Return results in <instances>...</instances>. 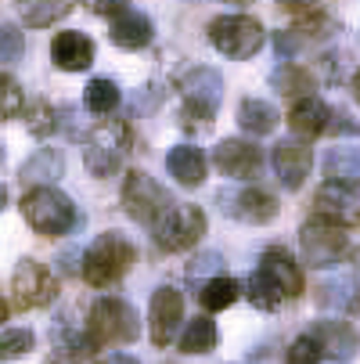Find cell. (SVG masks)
Here are the masks:
<instances>
[{
    "mask_svg": "<svg viewBox=\"0 0 360 364\" xmlns=\"http://www.w3.org/2000/svg\"><path fill=\"white\" fill-rule=\"evenodd\" d=\"M245 296L256 310H278L288 299L302 296V271L292 259L288 249L274 245L260 256V267H256L245 282Z\"/></svg>",
    "mask_w": 360,
    "mask_h": 364,
    "instance_id": "1",
    "label": "cell"
},
{
    "mask_svg": "<svg viewBox=\"0 0 360 364\" xmlns=\"http://www.w3.org/2000/svg\"><path fill=\"white\" fill-rule=\"evenodd\" d=\"M133 259H137V249L123 235L105 231V235H97L83 252V282L90 289H112L116 282L126 278Z\"/></svg>",
    "mask_w": 360,
    "mask_h": 364,
    "instance_id": "2",
    "label": "cell"
},
{
    "mask_svg": "<svg viewBox=\"0 0 360 364\" xmlns=\"http://www.w3.org/2000/svg\"><path fill=\"white\" fill-rule=\"evenodd\" d=\"M180 101H184V127L187 130H202L209 127L220 112V101H224V76L209 65H195L180 76Z\"/></svg>",
    "mask_w": 360,
    "mask_h": 364,
    "instance_id": "3",
    "label": "cell"
},
{
    "mask_svg": "<svg viewBox=\"0 0 360 364\" xmlns=\"http://www.w3.org/2000/svg\"><path fill=\"white\" fill-rule=\"evenodd\" d=\"M22 217L26 224L43 235V238H62L76 228V205L65 191H58L55 184H43V188H29L22 195Z\"/></svg>",
    "mask_w": 360,
    "mask_h": 364,
    "instance_id": "4",
    "label": "cell"
},
{
    "mask_svg": "<svg viewBox=\"0 0 360 364\" xmlns=\"http://www.w3.org/2000/svg\"><path fill=\"white\" fill-rule=\"evenodd\" d=\"M87 336L94 339V346H116V343H133L141 336V321H137V310L119 299V296H101L90 306V318H87Z\"/></svg>",
    "mask_w": 360,
    "mask_h": 364,
    "instance_id": "5",
    "label": "cell"
},
{
    "mask_svg": "<svg viewBox=\"0 0 360 364\" xmlns=\"http://www.w3.org/2000/svg\"><path fill=\"white\" fill-rule=\"evenodd\" d=\"M205 210L195 202H177L151 224V235H156V245L163 252H184L191 245H198V238L205 235Z\"/></svg>",
    "mask_w": 360,
    "mask_h": 364,
    "instance_id": "6",
    "label": "cell"
},
{
    "mask_svg": "<svg viewBox=\"0 0 360 364\" xmlns=\"http://www.w3.org/2000/svg\"><path fill=\"white\" fill-rule=\"evenodd\" d=\"M267 33L263 26L249 18V15H220L209 22V43L220 50V55L234 58V62H249L260 55Z\"/></svg>",
    "mask_w": 360,
    "mask_h": 364,
    "instance_id": "7",
    "label": "cell"
},
{
    "mask_svg": "<svg viewBox=\"0 0 360 364\" xmlns=\"http://www.w3.org/2000/svg\"><path fill=\"white\" fill-rule=\"evenodd\" d=\"M299 252L310 267L317 271H328V267H339L342 259L349 256V235L346 228L339 224H328V220H306L302 231H299Z\"/></svg>",
    "mask_w": 360,
    "mask_h": 364,
    "instance_id": "8",
    "label": "cell"
},
{
    "mask_svg": "<svg viewBox=\"0 0 360 364\" xmlns=\"http://www.w3.org/2000/svg\"><path fill=\"white\" fill-rule=\"evenodd\" d=\"M126 144H130V134L119 119H109V123H97L90 134H87V148H83V163L94 177H112L126 155Z\"/></svg>",
    "mask_w": 360,
    "mask_h": 364,
    "instance_id": "9",
    "label": "cell"
},
{
    "mask_svg": "<svg viewBox=\"0 0 360 364\" xmlns=\"http://www.w3.org/2000/svg\"><path fill=\"white\" fill-rule=\"evenodd\" d=\"M170 191L156 181V177H148L141 170H130L126 181H123V210L137 220V224H156L166 210H170Z\"/></svg>",
    "mask_w": 360,
    "mask_h": 364,
    "instance_id": "10",
    "label": "cell"
},
{
    "mask_svg": "<svg viewBox=\"0 0 360 364\" xmlns=\"http://www.w3.org/2000/svg\"><path fill=\"white\" fill-rule=\"evenodd\" d=\"M11 296H15L18 310H40L47 303H55L58 278L43 264H36V259H18V267L11 274Z\"/></svg>",
    "mask_w": 360,
    "mask_h": 364,
    "instance_id": "11",
    "label": "cell"
},
{
    "mask_svg": "<svg viewBox=\"0 0 360 364\" xmlns=\"http://www.w3.org/2000/svg\"><path fill=\"white\" fill-rule=\"evenodd\" d=\"M314 205H317V217L328 224H339L346 231L360 228V184L324 181L314 195Z\"/></svg>",
    "mask_w": 360,
    "mask_h": 364,
    "instance_id": "12",
    "label": "cell"
},
{
    "mask_svg": "<svg viewBox=\"0 0 360 364\" xmlns=\"http://www.w3.org/2000/svg\"><path fill=\"white\" fill-rule=\"evenodd\" d=\"M213 163L224 177L231 181H252L263 170V148L256 141H241V137H224L213 151Z\"/></svg>",
    "mask_w": 360,
    "mask_h": 364,
    "instance_id": "13",
    "label": "cell"
},
{
    "mask_svg": "<svg viewBox=\"0 0 360 364\" xmlns=\"http://www.w3.org/2000/svg\"><path fill=\"white\" fill-rule=\"evenodd\" d=\"M184 321V296L173 289V285H163L151 296V306H148V332H151V343L156 346H170L177 339V328Z\"/></svg>",
    "mask_w": 360,
    "mask_h": 364,
    "instance_id": "14",
    "label": "cell"
},
{
    "mask_svg": "<svg viewBox=\"0 0 360 364\" xmlns=\"http://www.w3.org/2000/svg\"><path fill=\"white\" fill-rule=\"evenodd\" d=\"M220 202H224V213H227V217L245 220V224H271V220H278V213H281L274 191L252 188V184L241 188V191H234V195H220Z\"/></svg>",
    "mask_w": 360,
    "mask_h": 364,
    "instance_id": "15",
    "label": "cell"
},
{
    "mask_svg": "<svg viewBox=\"0 0 360 364\" xmlns=\"http://www.w3.org/2000/svg\"><path fill=\"white\" fill-rule=\"evenodd\" d=\"M310 170H314V148L302 137L299 141L285 137L274 144V173L288 191H299L306 184V177H310Z\"/></svg>",
    "mask_w": 360,
    "mask_h": 364,
    "instance_id": "16",
    "label": "cell"
},
{
    "mask_svg": "<svg viewBox=\"0 0 360 364\" xmlns=\"http://www.w3.org/2000/svg\"><path fill=\"white\" fill-rule=\"evenodd\" d=\"M310 336L321 346V357L339 360V364L342 360H353L356 350H360V336H356V328L349 321H317L310 328Z\"/></svg>",
    "mask_w": 360,
    "mask_h": 364,
    "instance_id": "17",
    "label": "cell"
},
{
    "mask_svg": "<svg viewBox=\"0 0 360 364\" xmlns=\"http://www.w3.org/2000/svg\"><path fill=\"white\" fill-rule=\"evenodd\" d=\"M50 58L62 73H83L94 65V40L80 29H65L50 40Z\"/></svg>",
    "mask_w": 360,
    "mask_h": 364,
    "instance_id": "18",
    "label": "cell"
},
{
    "mask_svg": "<svg viewBox=\"0 0 360 364\" xmlns=\"http://www.w3.org/2000/svg\"><path fill=\"white\" fill-rule=\"evenodd\" d=\"M288 127H292V134H299L302 141L321 137V134L332 130V109L324 105L321 97H314V94L295 97L292 109H288Z\"/></svg>",
    "mask_w": 360,
    "mask_h": 364,
    "instance_id": "19",
    "label": "cell"
},
{
    "mask_svg": "<svg viewBox=\"0 0 360 364\" xmlns=\"http://www.w3.org/2000/svg\"><path fill=\"white\" fill-rule=\"evenodd\" d=\"M109 36H112V43L116 47H123V50H141V47H148L151 43V36H156V26H151V18L148 15H141V11H119L116 18H112V29H109Z\"/></svg>",
    "mask_w": 360,
    "mask_h": 364,
    "instance_id": "20",
    "label": "cell"
},
{
    "mask_svg": "<svg viewBox=\"0 0 360 364\" xmlns=\"http://www.w3.org/2000/svg\"><path fill=\"white\" fill-rule=\"evenodd\" d=\"M166 170L180 188H198L205 181V155L195 144H173L166 155Z\"/></svg>",
    "mask_w": 360,
    "mask_h": 364,
    "instance_id": "21",
    "label": "cell"
},
{
    "mask_svg": "<svg viewBox=\"0 0 360 364\" xmlns=\"http://www.w3.org/2000/svg\"><path fill=\"white\" fill-rule=\"evenodd\" d=\"M62 173H65V155L58 148H40L33 159H26L22 170H18L22 184H29V188H43L50 181H58Z\"/></svg>",
    "mask_w": 360,
    "mask_h": 364,
    "instance_id": "22",
    "label": "cell"
},
{
    "mask_svg": "<svg viewBox=\"0 0 360 364\" xmlns=\"http://www.w3.org/2000/svg\"><path fill=\"white\" fill-rule=\"evenodd\" d=\"M238 123H241V130L252 134V137H267V134L278 130L281 116H278V109L271 105V101H263V97H245L241 109H238Z\"/></svg>",
    "mask_w": 360,
    "mask_h": 364,
    "instance_id": "23",
    "label": "cell"
},
{
    "mask_svg": "<svg viewBox=\"0 0 360 364\" xmlns=\"http://www.w3.org/2000/svg\"><path fill=\"white\" fill-rule=\"evenodd\" d=\"M76 8V0H18V15L29 29H47L62 22Z\"/></svg>",
    "mask_w": 360,
    "mask_h": 364,
    "instance_id": "24",
    "label": "cell"
},
{
    "mask_svg": "<svg viewBox=\"0 0 360 364\" xmlns=\"http://www.w3.org/2000/svg\"><path fill=\"white\" fill-rule=\"evenodd\" d=\"M324 177L335 184H360V148L356 144H335L324 155Z\"/></svg>",
    "mask_w": 360,
    "mask_h": 364,
    "instance_id": "25",
    "label": "cell"
},
{
    "mask_svg": "<svg viewBox=\"0 0 360 364\" xmlns=\"http://www.w3.org/2000/svg\"><path fill=\"white\" fill-rule=\"evenodd\" d=\"M97 353L94 339L87 332H72V328H58L55 332V353L50 360H65V364H80V360H90Z\"/></svg>",
    "mask_w": 360,
    "mask_h": 364,
    "instance_id": "26",
    "label": "cell"
},
{
    "mask_svg": "<svg viewBox=\"0 0 360 364\" xmlns=\"http://www.w3.org/2000/svg\"><path fill=\"white\" fill-rule=\"evenodd\" d=\"M238 296H241V285H238L234 278H227V274H217V278H209V282L202 285L198 303H202V310H209V314H217V310L234 306V303H238Z\"/></svg>",
    "mask_w": 360,
    "mask_h": 364,
    "instance_id": "27",
    "label": "cell"
},
{
    "mask_svg": "<svg viewBox=\"0 0 360 364\" xmlns=\"http://www.w3.org/2000/svg\"><path fill=\"white\" fill-rule=\"evenodd\" d=\"M217 339H220L217 321L202 314V318L187 321V328H184V336L177 339V346H180V353H209V350L217 346Z\"/></svg>",
    "mask_w": 360,
    "mask_h": 364,
    "instance_id": "28",
    "label": "cell"
},
{
    "mask_svg": "<svg viewBox=\"0 0 360 364\" xmlns=\"http://www.w3.org/2000/svg\"><path fill=\"white\" fill-rule=\"evenodd\" d=\"M119 97L123 94H119V87L112 80H90L87 90H83V105L90 112H97V116H109V112L119 109Z\"/></svg>",
    "mask_w": 360,
    "mask_h": 364,
    "instance_id": "29",
    "label": "cell"
},
{
    "mask_svg": "<svg viewBox=\"0 0 360 364\" xmlns=\"http://www.w3.org/2000/svg\"><path fill=\"white\" fill-rule=\"evenodd\" d=\"M274 90L278 94H285V97H306V90H314V76L306 73L302 65H295V62H285L278 73H274Z\"/></svg>",
    "mask_w": 360,
    "mask_h": 364,
    "instance_id": "30",
    "label": "cell"
},
{
    "mask_svg": "<svg viewBox=\"0 0 360 364\" xmlns=\"http://www.w3.org/2000/svg\"><path fill=\"white\" fill-rule=\"evenodd\" d=\"M33 343H36V336H33L29 328H8L4 336H0V364L26 357V353L33 350Z\"/></svg>",
    "mask_w": 360,
    "mask_h": 364,
    "instance_id": "31",
    "label": "cell"
},
{
    "mask_svg": "<svg viewBox=\"0 0 360 364\" xmlns=\"http://www.w3.org/2000/svg\"><path fill=\"white\" fill-rule=\"evenodd\" d=\"M22 109H26L22 87H18L8 73H0V123H4V119H15Z\"/></svg>",
    "mask_w": 360,
    "mask_h": 364,
    "instance_id": "32",
    "label": "cell"
},
{
    "mask_svg": "<svg viewBox=\"0 0 360 364\" xmlns=\"http://www.w3.org/2000/svg\"><path fill=\"white\" fill-rule=\"evenodd\" d=\"M285 364H321V346L314 343V336H310V332L299 336V339L292 343V350H288Z\"/></svg>",
    "mask_w": 360,
    "mask_h": 364,
    "instance_id": "33",
    "label": "cell"
},
{
    "mask_svg": "<svg viewBox=\"0 0 360 364\" xmlns=\"http://www.w3.org/2000/svg\"><path fill=\"white\" fill-rule=\"evenodd\" d=\"M62 127V112L58 109H50V105H33V112H29V130L33 134H55Z\"/></svg>",
    "mask_w": 360,
    "mask_h": 364,
    "instance_id": "34",
    "label": "cell"
},
{
    "mask_svg": "<svg viewBox=\"0 0 360 364\" xmlns=\"http://www.w3.org/2000/svg\"><path fill=\"white\" fill-rule=\"evenodd\" d=\"M26 50V40L15 26H0V62H18Z\"/></svg>",
    "mask_w": 360,
    "mask_h": 364,
    "instance_id": "35",
    "label": "cell"
},
{
    "mask_svg": "<svg viewBox=\"0 0 360 364\" xmlns=\"http://www.w3.org/2000/svg\"><path fill=\"white\" fill-rule=\"evenodd\" d=\"M278 8L285 15H292L295 22H310L321 15V0H278Z\"/></svg>",
    "mask_w": 360,
    "mask_h": 364,
    "instance_id": "36",
    "label": "cell"
},
{
    "mask_svg": "<svg viewBox=\"0 0 360 364\" xmlns=\"http://www.w3.org/2000/svg\"><path fill=\"white\" fill-rule=\"evenodd\" d=\"M202 271H220V252H202V256H195L191 267H187V274L198 278Z\"/></svg>",
    "mask_w": 360,
    "mask_h": 364,
    "instance_id": "37",
    "label": "cell"
},
{
    "mask_svg": "<svg viewBox=\"0 0 360 364\" xmlns=\"http://www.w3.org/2000/svg\"><path fill=\"white\" fill-rule=\"evenodd\" d=\"M126 4H130V0H87V8L94 15H109V18H116L119 11H126Z\"/></svg>",
    "mask_w": 360,
    "mask_h": 364,
    "instance_id": "38",
    "label": "cell"
},
{
    "mask_svg": "<svg viewBox=\"0 0 360 364\" xmlns=\"http://www.w3.org/2000/svg\"><path fill=\"white\" fill-rule=\"evenodd\" d=\"M295 47H299V40H295L292 33H278V50H281V62H288V55H295Z\"/></svg>",
    "mask_w": 360,
    "mask_h": 364,
    "instance_id": "39",
    "label": "cell"
},
{
    "mask_svg": "<svg viewBox=\"0 0 360 364\" xmlns=\"http://www.w3.org/2000/svg\"><path fill=\"white\" fill-rule=\"evenodd\" d=\"M101 364H137V360H133L130 353H112V357H105Z\"/></svg>",
    "mask_w": 360,
    "mask_h": 364,
    "instance_id": "40",
    "label": "cell"
},
{
    "mask_svg": "<svg viewBox=\"0 0 360 364\" xmlns=\"http://www.w3.org/2000/svg\"><path fill=\"white\" fill-rule=\"evenodd\" d=\"M353 97H356V105H360V69H356V76H353Z\"/></svg>",
    "mask_w": 360,
    "mask_h": 364,
    "instance_id": "41",
    "label": "cell"
},
{
    "mask_svg": "<svg viewBox=\"0 0 360 364\" xmlns=\"http://www.w3.org/2000/svg\"><path fill=\"white\" fill-rule=\"evenodd\" d=\"M0 321H8V303H4V296H0Z\"/></svg>",
    "mask_w": 360,
    "mask_h": 364,
    "instance_id": "42",
    "label": "cell"
},
{
    "mask_svg": "<svg viewBox=\"0 0 360 364\" xmlns=\"http://www.w3.org/2000/svg\"><path fill=\"white\" fill-rule=\"evenodd\" d=\"M8 205V191H4V184H0V210Z\"/></svg>",
    "mask_w": 360,
    "mask_h": 364,
    "instance_id": "43",
    "label": "cell"
},
{
    "mask_svg": "<svg viewBox=\"0 0 360 364\" xmlns=\"http://www.w3.org/2000/svg\"><path fill=\"white\" fill-rule=\"evenodd\" d=\"M224 4H234V8H245V4H252V0H224Z\"/></svg>",
    "mask_w": 360,
    "mask_h": 364,
    "instance_id": "44",
    "label": "cell"
},
{
    "mask_svg": "<svg viewBox=\"0 0 360 364\" xmlns=\"http://www.w3.org/2000/svg\"><path fill=\"white\" fill-rule=\"evenodd\" d=\"M0 166H4V144H0Z\"/></svg>",
    "mask_w": 360,
    "mask_h": 364,
    "instance_id": "45",
    "label": "cell"
}]
</instances>
